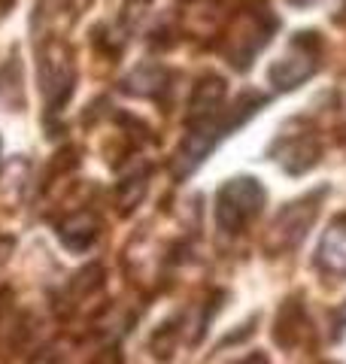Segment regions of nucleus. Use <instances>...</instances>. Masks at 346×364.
<instances>
[{
    "mask_svg": "<svg viewBox=\"0 0 346 364\" xmlns=\"http://www.w3.org/2000/svg\"><path fill=\"white\" fill-rule=\"evenodd\" d=\"M261 104H264L261 95H243L231 109H222L210 119L189 124V134H186V140L179 143V152H177V176L192 173V170L216 149V143L222 140V136H228L234 128H240L252 112H258Z\"/></svg>",
    "mask_w": 346,
    "mask_h": 364,
    "instance_id": "obj_1",
    "label": "nucleus"
},
{
    "mask_svg": "<svg viewBox=\"0 0 346 364\" xmlns=\"http://www.w3.org/2000/svg\"><path fill=\"white\" fill-rule=\"evenodd\" d=\"M37 79L43 91V104L49 112H58L73 95L76 82V67L73 55L67 49V43L43 37L37 46Z\"/></svg>",
    "mask_w": 346,
    "mask_h": 364,
    "instance_id": "obj_2",
    "label": "nucleus"
},
{
    "mask_svg": "<svg viewBox=\"0 0 346 364\" xmlns=\"http://www.w3.org/2000/svg\"><path fill=\"white\" fill-rule=\"evenodd\" d=\"M264 186L252 176L228 179L216 195V225L225 234H240L264 207Z\"/></svg>",
    "mask_w": 346,
    "mask_h": 364,
    "instance_id": "obj_3",
    "label": "nucleus"
},
{
    "mask_svg": "<svg viewBox=\"0 0 346 364\" xmlns=\"http://www.w3.org/2000/svg\"><path fill=\"white\" fill-rule=\"evenodd\" d=\"M276 31V18L268 9H249L240 16L228 31V64H234L237 70H246L252 58L268 46L271 33Z\"/></svg>",
    "mask_w": 346,
    "mask_h": 364,
    "instance_id": "obj_4",
    "label": "nucleus"
},
{
    "mask_svg": "<svg viewBox=\"0 0 346 364\" xmlns=\"http://www.w3.org/2000/svg\"><path fill=\"white\" fill-rule=\"evenodd\" d=\"M319 52H322V43L316 33H298L271 67V85L276 91H292L301 82H307L319 67Z\"/></svg>",
    "mask_w": 346,
    "mask_h": 364,
    "instance_id": "obj_5",
    "label": "nucleus"
},
{
    "mask_svg": "<svg viewBox=\"0 0 346 364\" xmlns=\"http://www.w3.org/2000/svg\"><path fill=\"white\" fill-rule=\"evenodd\" d=\"M322 195H325V191H316V195H310V198H301V200L288 203V207L276 215V222L271 228V249H273V252L295 249L298 243L304 240L307 231H310V225L316 222Z\"/></svg>",
    "mask_w": 346,
    "mask_h": 364,
    "instance_id": "obj_6",
    "label": "nucleus"
},
{
    "mask_svg": "<svg viewBox=\"0 0 346 364\" xmlns=\"http://www.w3.org/2000/svg\"><path fill=\"white\" fill-rule=\"evenodd\" d=\"M100 237V219L88 210H79L58 225V240L73 252H85V249Z\"/></svg>",
    "mask_w": 346,
    "mask_h": 364,
    "instance_id": "obj_7",
    "label": "nucleus"
},
{
    "mask_svg": "<svg viewBox=\"0 0 346 364\" xmlns=\"http://www.w3.org/2000/svg\"><path fill=\"white\" fill-rule=\"evenodd\" d=\"M222 109H225V79L204 76L201 82L194 85V95L189 100V112H186L189 124L210 119V116H216V112H222Z\"/></svg>",
    "mask_w": 346,
    "mask_h": 364,
    "instance_id": "obj_8",
    "label": "nucleus"
},
{
    "mask_svg": "<svg viewBox=\"0 0 346 364\" xmlns=\"http://www.w3.org/2000/svg\"><path fill=\"white\" fill-rule=\"evenodd\" d=\"M319 264L331 273H346V215L334 219L319 243Z\"/></svg>",
    "mask_w": 346,
    "mask_h": 364,
    "instance_id": "obj_9",
    "label": "nucleus"
},
{
    "mask_svg": "<svg viewBox=\"0 0 346 364\" xmlns=\"http://www.w3.org/2000/svg\"><path fill=\"white\" fill-rule=\"evenodd\" d=\"M288 173H304L319 161V146L310 136H288L280 143V158H276Z\"/></svg>",
    "mask_w": 346,
    "mask_h": 364,
    "instance_id": "obj_10",
    "label": "nucleus"
},
{
    "mask_svg": "<svg viewBox=\"0 0 346 364\" xmlns=\"http://www.w3.org/2000/svg\"><path fill=\"white\" fill-rule=\"evenodd\" d=\"M301 325H307L304 313L298 310L295 301H285L283 310H280V316H276V331H273L276 343L285 346V349L295 346V343H298V334H301Z\"/></svg>",
    "mask_w": 346,
    "mask_h": 364,
    "instance_id": "obj_11",
    "label": "nucleus"
},
{
    "mask_svg": "<svg viewBox=\"0 0 346 364\" xmlns=\"http://www.w3.org/2000/svg\"><path fill=\"white\" fill-rule=\"evenodd\" d=\"M31 364H67V361L61 358L58 349H43V352H37V358H33Z\"/></svg>",
    "mask_w": 346,
    "mask_h": 364,
    "instance_id": "obj_12",
    "label": "nucleus"
},
{
    "mask_svg": "<svg viewBox=\"0 0 346 364\" xmlns=\"http://www.w3.org/2000/svg\"><path fill=\"white\" fill-rule=\"evenodd\" d=\"M237 364H271L268 358L261 355V352H256V355H249V358H243V361H237Z\"/></svg>",
    "mask_w": 346,
    "mask_h": 364,
    "instance_id": "obj_13",
    "label": "nucleus"
},
{
    "mask_svg": "<svg viewBox=\"0 0 346 364\" xmlns=\"http://www.w3.org/2000/svg\"><path fill=\"white\" fill-rule=\"evenodd\" d=\"M295 6H310V4H316V0H292Z\"/></svg>",
    "mask_w": 346,
    "mask_h": 364,
    "instance_id": "obj_14",
    "label": "nucleus"
},
{
    "mask_svg": "<svg viewBox=\"0 0 346 364\" xmlns=\"http://www.w3.org/2000/svg\"><path fill=\"white\" fill-rule=\"evenodd\" d=\"M340 322H343V325H346V304H343V306H340Z\"/></svg>",
    "mask_w": 346,
    "mask_h": 364,
    "instance_id": "obj_15",
    "label": "nucleus"
}]
</instances>
